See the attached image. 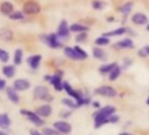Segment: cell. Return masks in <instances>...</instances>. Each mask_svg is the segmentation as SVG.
<instances>
[{
    "mask_svg": "<svg viewBox=\"0 0 149 135\" xmlns=\"http://www.w3.org/2000/svg\"><path fill=\"white\" fill-rule=\"evenodd\" d=\"M115 112H116V107H114L112 105H106V106L99 109V111H96L93 114L95 127L99 128V127L103 126L104 125L110 123L109 118L111 115L115 114Z\"/></svg>",
    "mask_w": 149,
    "mask_h": 135,
    "instance_id": "obj_1",
    "label": "cell"
},
{
    "mask_svg": "<svg viewBox=\"0 0 149 135\" xmlns=\"http://www.w3.org/2000/svg\"><path fill=\"white\" fill-rule=\"evenodd\" d=\"M33 97L35 99H40V100H43L46 102H51L54 99L53 96L49 94L48 89L46 86H42V85L37 86L34 89Z\"/></svg>",
    "mask_w": 149,
    "mask_h": 135,
    "instance_id": "obj_2",
    "label": "cell"
},
{
    "mask_svg": "<svg viewBox=\"0 0 149 135\" xmlns=\"http://www.w3.org/2000/svg\"><path fill=\"white\" fill-rule=\"evenodd\" d=\"M20 113L24 116H26L27 118L33 123L35 125L37 126H40L42 125H44V120L41 118V117H40L35 111H28V110H21L20 111Z\"/></svg>",
    "mask_w": 149,
    "mask_h": 135,
    "instance_id": "obj_3",
    "label": "cell"
},
{
    "mask_svg": "<svg viewBox=\"0 0 149 135\" xmlns=\"http://www.w3.org/2000/svg\"><path fill=\"white\" fill-rule=\"evenodd\" d=\"M54 128L56 129L61 134H68L72 131L71 125L68 122L63 121V120H59V121L54 122Z\"/></svg>",
    "mask_w": 149,
    "mask_h": 135,
    "instance_id": "obj_4",
    "label": "cell"
},
{
    "mask_svg": "<svg viewBox=\"0 0 149 135\" xmlns=\"http://www.w3.org/2000/svg\"><path fill=\"white\" fill-rule=\"evenodd\" d=\"M40 6L36 2H33V1L26 2L23 6V12L25 14H27V15L37 14L40 13Z\"/></svg>",
    "mask_w": 149,
    "mask_h": 135,
    "instance_id": "obj_5",
    "label": "cell"
},
{
    "mask_svg": "<svg viewBox=\"0 0 149 135\" xmlns=\"http://www.w3.org/2000/svg\"><path fill=\"white\" fill-rule=\"evenodd\" d=\"M95 93L106 97H114L117 96V90L111 86H102L95 90Z\"/></svg>",
    "mask_w": 149,
    "mask_h": 135,
    "instance_id": "obj_6",
    "label": "cell"
},
{
    "mask_svg": "<svg viewBox=\"0 0 149 135\" xmlns=\"http://www.w3.org/2000/svg\"><path fill=\"white\" fill-rule=\"evenodd\" d=\"M46 80L49 81L50 84L54 86L55 90L61 91L63 90V83L61 82V75H54L53 77L51 76H46Z\"/></svg>",
    "mask_w": 149,
    "mask_h": 135,
    "instance_id": "obj_7",
    "label": "cell"
},
{
    "mask_svg": "<svg viewBox=\"0 0 149 135\" xmlns=\"http://www.w3.org/2000/svg\"><path fill=\"white\" fill-rule=\"evenodd\" d=\"M46 43L52 48H58L61 47V42L58 40V35L55 33H51L45 38Z\"/></svg>",
    "mask_w": 149,
    "mask_h": 135,
    "instance_id": "obj_8",
    "label": "cell"
},
{
    "mask_svg": "<svg viewBox=\"0 0 149 135\" xmlns=\"http://www.w3.org/2000/svg\"><path fill=\"white\" fill-rule=\"evenodd\" d=\"M30 83L26 79H18L13 84V88L17 91H24L30 88Z\"/></svg>",
    "mask_w": 149,
    "mask_h": 135,
    "instance_id": "obj_9",
    "label": "cell"
},
{
    "mask_svg": "<svg viewBox=\"0 0 149 135\" xmlns=\"http://www.w3.org/2000/svg\"><path fill=\"white\" fill-rule=\"evenodd\" d=\"M52 106L50 104H44L40 107H38L35 111V112L41 118H47L52 113Z\"/></svg>",
    "mask_w": 149,
    "mask_h": 135,
    "instance_id": "obj_10",
    "label": "cell"
},
{
    "mask_svg": "<svg viewBox=\"0 0 149 135\" xmlns=\"http://www.w3.org/2000/svg\"><path fill=\"white\" fill-rule=\"evenodd\" d=\"M69 28L68 26V23L66 20H62L58 27V31H57V35L59 37H67L68 35V33H69Z\"/></svg>",
    "mask_w": 149,
    "mask_h": 135,
    "instance_id": "obj_11",
    "label": "cell"
},
{
    "mask_svg": "<svg viewBox=\"0 0 149 135\" xmlns=\"http://www.w3.org/2000/svg\"><path fill=\"white\" fill-rule=\"evenodd\" d=\"M40 61H41V55L35 54V55H33V56L29 57L28 60H27V62H28L29 66L32 68L33 70H37L39 68V66H40Z\"/></svg>",
    "mask_w": 149,
    "mask_h": 135,
    "instance_id": "obj_12",
    "label": "cell"
},
{
    "mask_svg": "<svg viewBox=\"0 0 149 135\" xmlns=\"http://www.w3.org/2000/svg\"><path fill=\"white\" fill-rule=\"evenodd\" d=\"M64 53H65V54L68 58H70L72 60H77H77H82L80 55L77 54V52L76 51V49H74V48H72V47H66L64 48Z\"/></svg>",
    "mask_w": 149,
    "mask_h": 135,
    "instance_id": "obj_13",
    "label": "cell"
},
{
    "mask_svg": "<svg viewBox=\"0 0 149 135\" xmlns=\"http://www.w3.org/2000/svg\"><path fill=\"white\" fill-rule=\"evenodd\" d=\"M132 20L136 25H145L147 23V18L143 13H136L132 16Z\"/></svg>",
    "mask_w": 149,
    "mask_h": 135,
    "instance_id": "obj_14",
    "label": "cell"
},
{
    "mask_svg": "<svg viewBox=\"0 0 149 135\" xmlns=\"http://www.w3.org/2000/svg\"><path fill=\"white\" fill-rule=\"evenodd\" d=\"M6 93H7V96H8L9 99H10L12 102H13L14 104H18V103L19 102V95L17 94V90H16L14 88H12V87L7 88Z\"/></svg>",
    "mask_w": 149,
    "mask_h": 135,
    "instance_id": "obj_15",
    "label": "cell"
},
{
    "mask_svg": "<svg viewBox=\"0 0 149 135\" xmlns=\"http://www.w3.org/2000/svg\"><path fill=\"white\" fill-rule=\"evenodd\" d=\"M11 125V119L9 116L6 113L0 114V127L2 129H7L9 128Z\"/></svg>",
    "mask_w": 149,
    "mask_h": 135,
    "instance_id": "obj_16",
    "label": "cell"
},
{
    "mask_svg": "<svg viewBox=\"0 0 149 135\" xmlns=\"http://www.w3.org/2000/svg\"><path fill=\"white\" fill-rule=\"evenodd\" d=\"M0 11L3 14L10 15L13 13V6L10 2H4L0 6Z\"/></svg>",
    "mask_w": 149,
    "mask_h": 135,
    "instance_id": "obj_17",
    "label": "cell"
},
{
    "mask_svg": "<svg viewBox=\"0 0 149 135\" xmlns=\"http://www.w3.org/2000/svg\"><path fill=\"white\" fill-rule=\"evenodd\" d=\"M15 72H16L15 67L13 65H7V66H5L3 68V74L8 78L13 77L15 75Z\"/></svg>",
    "mask_w": 149,
    "mask_h": 135,
    "instance_id": "obj_18",
    "label": "cell"
},
{
    "mask_svg": "<svg viewBox=\"0 0 149 135\" xmlns=\"http://www.w3.org/2000/svg\"><path fill=\"white\" fill-rule=\"evenodd\" d=\"M117 66H118V65H117L116 62L110 63V64H105V65H103V66L100 67L99 71H100L102 74H107V73L110 74Z\"/></svg>",
    "mask_w": 149,
    "mask_h": 135,
    "instance_id": "obj_19",
    "label": "cell"
},
{
    "mask_svg": "<svg viewBox=\"0 0 149 135\" xmlns=\"http://www.w3.org/2000/svg\"><path fill=\"white\" fill-rule=\"evenodd\" d=\"M93 55L95 58L98 59V60H102L104 61L106 59V54L104 53V51L99 47H95L93 49Z\"/></svg>",
    "mask_w": 149,
    "mask_h": 135,
    "instance_id": "obj_20",
    "label": "cell"
},
{
    "mask_svg": "<svg viewBox=\"0 0 149 135\" xmlns=\"http://www.w3.org/2000/svg\"><path fill=\"white\" fill-rule=\"evenodd\" d=\"M0 39L3 40H6V41L11 40L13 39L12 32L7 29H1L0 30Z\"/></svg>",
    "mask_w": 149,
    "mask_h": 135,
    "instance_id": "obj_21",
    "label": "cell"
},
{
    "mask_svg": "<svg viewBox=\"0 0 149 135\" xmlns=\"http://www.w3.org/2000/svg\"><path fill=\"white\" fill-rule=\"evenodd\" d=\"M117 47L121 48H132L133 47V42L130 39H125L117 43Z\"/></svg>",
    "mask_w": 149,
    "mask_h": 135,
    "instance_id": "obj_22",
    "label": "cell"
},
{
    "mask_svg": "<svg viewBox=\"0 0 149 135\" xmlns=\"http://www.w3.org/2000/svg\"><path fill=\"white\" fill-rule=\"evenodd\" d=\"M125 33V28L121 27V28H118L116 30H113L111 32H108L104 33V37H112V36H118V35H122L123 33Z\"/></svg>",
    "mask_w": 149,
    "mask_h": 135,
    "instance_id": "obj_23",
    "label": "cell"
},
{
    "mask_svg": "<svg viewBox=\"0 0 149 135\" xmlns=\"http://www.w3.org/2000/svg\"><path fill=\"white\" fill-rule=\"evenodd\" d=\"M61 103L66 105L67 107L70 108V109H77L78 108V105L77 104V102L74 100H72L71 98H63L61 100Z\"/></svg>",
    "mask_w": 149,
    "mask_h": 135,
    "instance_id": "obj_24",
    "label": "cell"
},
{
    "mask_svg": "<svg viewBox=\"0 0 149 135\" xmlns=\"http://www.w3.org/2000/svg\"><path fill=\"white\" fill-rule=\"evenodd\" d=\"M22 58H23V52L21 49H17L14 54V64L15 65H20L22 62Z\"/></svg>",
    "mask_w": 149,
    "mask_h": 135,
    "instance_id": "obj_25",
    "label": "cell"
},
{
    "mask_svg": "<svg viewBox=\"0 0 149 135\" xmlns=\"http://www.w3.org/2000/svg\"><path fill=\"white\" fill-rule=\"evenodd\" d=\"M120 73H121L120 68H119L118 66H117V67L115 68V69L110 73V75H109V79H110L111 81H115L116 79H118V77H119Z\"/></svg>",
    "mask_w": 149,
    "mask_h": 135,
    "instance_id": "obj_26",
    "label": "cell"
},
{
    "mask_svg": "<svg viewBox=\"0 0 149 135\" xmlns=\"http://www.w3.org/2000/svg\"><path fill=\"white\" fill-rule=\"evenodd\" d=\"M69 29H70V31H72V32H79V33H83V32L86 31L88 28H87L86 26H84L80 25V24H74V25H72V26L69 27Z\"/></svg>",
    "mask_w": 149,
    "mask_h": 135,
    "instance_id": "obj_27",
    "label": "cell"
},
{
    "mask_svg": "<svg viewBox=\"0 0 149 135\" xmlns=\"http://www.w3.org/2000/svg\"><path fill=\"white\" fill-rule=\"evenodd\" d=\"M44 135H62L61 132H59L56 129H53V128H44L42 131Z\"/></svg>",
    "mask_w": 149,
    "mask_h": 135,
    "instance_id": "obj_28",
    "label": "cell"
},
{
    "mask_svg": "<svg viewBox=\"0 0 149 135\" xmlns=\"http://www.w3.org/2000/svg\"><path fill=\"white\" fill-rule=\"evenodd\" d=\"M9 18L13 20H19L24 18V14L21 12H14L9 15Z\"/></svg>",
    "mask_w": 149,
    "mask_h": 135,
    "instance_id": "obj_29",
    "label": "cell"
},
{
    "mask_svg": "<svg viewBox=\"0 0 149 135\" xmlns=\"http://www.w3.org/2000/svg\"><path fill=\"white\" fill-rule=\"evenodd\" d=\"M0 61L2 62H7L9 61V54L2 48H0Z\"/></svg>",
    "mask_w": 149,
    "mask_h": 135,
    "instance_id": "obj_30",
    "label": "cell"
},
{
    "mask_svg": "<svg viewBox=\"0 0 149 135\" xmlns=\"http://www.w3.org/2000/svg\"><path fill=\"white\" fill-rule=\"evenodd\" d=\"M74 49H76V51L77 52V54L80 55V57H81V59L82 60H84V59H86L87 57H88V54L83 49V48H81L80 47H78V46H76L74 47Z\"/></svg>",
    "mask_w": 149,
    "mask_h": 135,
    "instance_id": "obj_31",
    "label": "cell"
},
{
    "mask_svg": "<svg viewBox=\"0 0 149 135\" xmlns=\"http://www.w3.org/2000/svg\"><path fill=\"white\" fill-rule=\"evenodd\" d=\"M109 42H110V40L105 37H100L96 40V44L98 46H105V45H108Z\"/></svg>",
    "mask_w": 149,
    "mask_h": 135,
    "instance_id": "obj_32",
    "label": "cell"
},
{
    "mask_svg": "<svg viewBox=\"0 0 149 135\" xmlns=\"http://www.w3.org/2000/svg\"><path fill=\"white\" fill-rule=\"evenodd\" d=\"M132 6V3H127V4H125V6H123L121 7L120 11H121L123 13L127 14V13H129L131 12Z\"/></svg>",
    "mask_w": 149,
    "mask_h": 135,
    "instance_id": "obj_33",
    "label": "cell"
},
{
    "mask_svg": "<svg viewBox=\"0 0 149 135\" xmlns=\"http://www.w3.org/2000/svg\"><path fill=\"white\" fill-rule=\"evenodd\" d=\"M118 121H119V117L118 115H116V114H113L109 118V122L111 123V124H116Z\"/></svg>",
    "mask_w": 149,
    "mask_h": 135,
    "instance_id": "obj_34",
    "label": "cell"
},
{
    "mask_svg": "<svg viewBox=\"0 0 149 135\" xmlns=\"http://www.w3.org/2000/svg\"><path fill=\"white\" fill-rule=\"evenodd\" d=\"M103 6H104V4L101 1H94L93 2V7L95 9H97V10L98 9H102Z\"/></svg>",
    "mask_w": 149,
    "mask_h": 135,
    "instance_id": "obj_35",
    "label": "cell"
},
{
    "mask_svg": "<svg viewBox=\"0 0 149 135\" xmlns=\"http://www.w3.org/2000/svg\"><path fill=\"white\" fill-rule=\"evenodd\" d=\"M85 39H86V34L83 33L79 34V35L77 37V41H78V42H81V41H84Z\"/></svg>",
    "mask_w": 149,
    "mask_h": 135,
    "instance_id": "obj_36",
    "label": "cell"
},
{
    "mask_svg": "<svg viewBox=\"0 0 149 135\" xmlns=\"http://www.w3.org/2000/svg\"><path fill=\"white\" fill-rule=\"evenodd\" d=\"M71 114H72V111H62V112L61 113V116L62 118H68Z\"/></svg>",
    "mask_w": 149,
    "mask_h": 135,
    "instance_id": "obj_37",
    "label": "cell"
},
{
    "mask_svg": "<svg viewBox=\"0 0 149 135\" xmlns=\"http://www.w3.org/2000/svg\"><path fill=\"white\" fill-rule=\"evenodd\" d=\"M6 82L3 79L0 78V90H2L6 88Z\"/></svg>",
    "mask_w": 149,
    "mask_h": 135,
    "instance_id": "obj_38",
    "label": "cell"
},
{
    "mask_svg": "<svg viewBox=\"0 0 149 135\" xmlns=\"http://www.w3.org/2000/svg\"><path fill=\"white\" fill-rule=\"evenodd\" d=\"M30 135H44V134L41 133V132H40L39 131L35 130V129H32L30 131Z\"/></svg>",
    "mask_w": 149,
    "mask_h": 135,
    "instance_id": "obj_39",
    "label": "cell"
},
{
    "mask_svg": "<svg viewBox=\"0 0 149 135\" xmlns=\"http://www.w3.org/2000/svg\"><path fill=\"white\" fill-rule=\"evenodd\" d=\"M92 106L95 107V108H100V103L99 102H97V101L92 102Z\"/></svg>",
    "mask_w": 149,
    "mask_h": 135,
    "instance_id": "obj_40",
    "label": "cell"
},
{
    "mask_svg": "<svg viewBox=\"0 0 149 135\" xmlns=\"http://www.w3.org/2000/svg\"><path fill=\"white\" fill-rule=\"evenodd\" d=\"M118 135H132V134H130V133H128V132H121V133H119Z\"/></svg>",
    "mask_w": 149,
    "mask_h": 135,
    "instance_id": "obj_41",
    "label": "cell"
},
{
    "mask_svg": "<svg viewBox=\"0 0 149 135\" xmlns=\"http://www.w3.org/2000/svg\"><path fill=\"white\" fill-rule=\"evenodd\" d=\"M0 135H8L6 132H2V131H0Z\"/></svg>",
    "mask_w": 149,
    "mask_h": 135,
    "instance_id": "obj_42",
    "label": "cell"
},
{
    "mask_svg": "<svg viewBox=\"0 0 149 135\" xmlns=\"http://www.w3.org/2000/svg\"><path fill=\"white\" fill-rule=\"evenodd\" d=\"M146 104H148L149 105V97H147V99H146Z\"/></svg>",
    "mask_w": 149,
    "mask_h": 135,
    "instance_id": "obj_43",
    "label": "cell"
}]
</instances>
